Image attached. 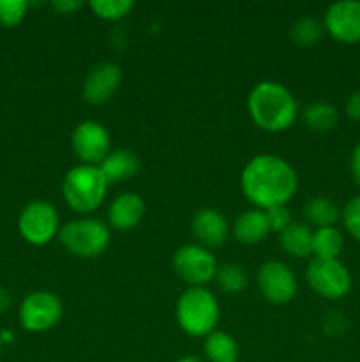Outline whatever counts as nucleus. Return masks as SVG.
I'll list each match as a JSON object with an SVG mask.
<instances>
[{
	"mask_svg": "<svg viewBox=\"0 0 360 362\" xmlns=\"http://www.w3.org/2000/svg\"><path fill=\"white\" fill-rule=\"evenodd\" d=\"M240 186L251 204L267 211L292 200L299 187V175L281 156L258 154L244 166Z\"/></svg>",
	"mask_w": 360,
	"mask_h": 362,
	"instance_id": "1",
	"label": "nucleus"
},
{
	"mask_svg": "<svg viewBox=\"0 0 360 362\" xmlns=\"http://www.w3.org/2000/svg\"><path fill=\"white\" fill-rule=\"evenodd\" d=\"M302 120L311 131L327 133L332 131L339 122L337 110L325 101H314L302 112Z\"/></svg>",
	"mask_w": 360,
	"mask_h": 362,
	"instance_id": "20",
	"label": "nucleus"
},
{
	"mask_svg": "<svg viewBox=\"0 0 360 362\" xmlns=\"http://www.w3.org/2000/svg\"><path fill=\"white\" fill-rule=\"evenodd\" d=\"M106 191H108V180L102 175L99 166L76 165L64 177V200L76 212L88 214L95 211L104 200Z\"/></svg>",
	"mask_w": 360,
	"mask_h": 362,
	"instance_id": "3",
	"label": "nucleus"
},
{
	"mask_svg": "<svg viewBox=\"0 0 360 362\" xmlns=\"http://www.w3.org/2000/svg\"><path fill=\"white\" fill-rule=\"evenodd\" d=\"M270 233L267 214L261 209L242 212L233 225V235L242 244H258Z\"/></svg>",
	"mask_w": 360,
	"mask_h": 362,
	"instance_id": "17",
	"label": "nucleus"
},
{
	"mask_svg": "<svg viewBox=\"0 0 360 362\" xmlns=\"http://www.w3.org/2000/svg\"><path fill=\"white\" fill-rule=\"evenodd\" d=\"M323 25L313 16H302L292 25L289 28V37L295 45L300 46H313L323 35Z\"/></svg>",
	"mask_w": 360,
	"mask_h": 362,
	"instance_id": "23",
	"label": "nucleus"
},
{
	"mask_svg": "<svg viewBox=\"0 0 360 362\" xmlns=\"http://www.w3.org/2000/svg\"><path fill=\"white\" fill-rule=\"evenodd\" d=\"M323 27L335 41H360V2L359 0H341L332 4L325 13Z\"/></svg>",
	"mask_w": 360,
	"mask_h": 362,
	"instance_id": "12",
	"label": "nucleus"
},
{
	"mask_svg": "<svg viewBox=\"0 0 360 362\" xmlns=\"http://www.w3.org/2000/svg\"><path fill=\"white\" fill-rule=\"evenodd\" d=\"M25 0H0V23L4 27H16L27 14Z\"/></svg>",
	"mask_w": 360,
	"mask_h": 362,
	"instance_id": "26",
	"label": "nucleus"
},
{
	"mask_svg": "<svg viewBox=\"0 0 360 362\" xmlns=\"http://www.w3.org/2000/svg\"><path fill=\"white\" fill-rule=\"evenodd\" d=\"M307 283L325 299H341L352 288V276L339 260L314 258L306 272Z\"/></svg>",
	"mask_w": 360,
	"mask_h": 362,
	"instance_id": "8",
	"label": "nucleus"
},
{
	"mask_svg": "<svg viewBox=\"0 0 360 362\" xmlns=\"http://www.w3.org/2000/svg\"><path fill=\"white\" fill-rule=\"evenodd\" d=\"M62 318V303L52 292H34L20 306V322L25 331L42 332L55 327Z\"/></svg>",
	"mask_w": 360,
	"mask_h": 362,
	"instance_id": "9",
	"label": "nucleus"
},
{
	"mask_svg": "<svg viewBox=\"0 0 360 362\" xmlns=\"http://www.w3.org/2000/svg\"><path fill=\"white\" fill-rule=\"evenodd\" d=\"M193 233L205 247H217L226 243L229 233L228 221L219 211L210 207H203L194 214Z\"/></svg>",
	"mask_w": 360,
	"mask_h": 362,
	"instance_id": "14",
	"label": "nucleus"
},
{
	"mask_svg": "<svg viewBox=\"0 0 360 362\" xmlns=\"http://www.w3.org/2000/svg\"><path fill=\"white\" fill-rule=\"evenodd\" d=\"M267 214V221L268 226H270V232H279L281 233L282 230L288 228L292 225V212L286 205H274V207L267 209L265 211Z\"/></svg>",
	"mask_w": 360,
	"mask_h": 362,
	"instance_id": "28",
	"label": "nucleus"
},
{
	"mask_svg": "<svg viewBox=\"0 0 360 362\" xmlns=\"http://www.w3.org/2000/svg\"><path fill=\"white\" fill-rule=\"evenodd\" d=\"M352 175L355 182L360 186V144L353 148L352 154Z\"/></svg>",
	"mask_w": 360,
	"mask_h": 362,
	"instance_id": "31",
	"label": "nucleus"
},
{
	"mask_svg": "<svg viewBox=\"0 0 360 362\" xmlns=\"http://www.w3.org/2000/svg\"><path fill=\"white\" fill-rule=\"evenodd\" d=\"M109 228L101 219L83 218L66 223L60 228V244L80 258H95L108 247Z\"/></svg>",
	"mask_w": 360,
	"mask_h": 362,
	"instance_id": "5",
	"label": "nucleus"
},
{
	"mask_svg": "<svg viewBox=\"0 0 360 362\" xmlns=\"http://www.w3.org/2000/svg\"><path fill=\"white\" fill-rule=\"evenodd\" d=\"M145 216V202L136 193H122L112 202L108 212L109 225L120 232H127L140 225Z\"/></svg>",
	"mask_w": 360,
	"mask_h": 362,
	"instance_id": "15",
	"label": "nucleus"
},
{
	"mask_svg": "<svg viewBox=\"0 0 360 362\" xmlns=\"http://www.w3.org/2000/svg\"><path fill=\"white\" fill-rule=\"evenodd\" d=\"M0 339H2V341H6V343H9V341H13V334H11V332H7V331H4V332H0Z\"/></svg>",
	"mask_w": 360,
	"mask_h": 362,
	"instance_id": "33",
	"label": "nucleus"
},
{
	"mask_svg": "<svg viewBox=\"0 0 360 362\" xmlns=\"http://www.w3.org/2000/svg\"><path fill=\"white\" fill-rule=\"evenodd\" d=\"M122 81V69L115 62H99L92 67L81 85V94L90 105H104L115 95Z\"/></svg>",
	"mask_w": 360,
	"mask_h": 362,
	"instance_id": "13",
	"label": "nucleus"
},
{
	"mask_svg": "<svg viewBox=\"0 0 360 362\" xmlns=\"http://www.w3.org/2000/svg\"><path fill=\"white\" fill-rule=\"evenodd\" d=\"M203 352L210 362H236L239 345L228 332L214 331L205 338Z\"/></svg>",
	"mask_w": 360,
	"mask_h": 362,
	"instance_id": "19",
	"label": "nucleus"
},
{
	"mask_svg": "<svg viewBox=\"0 0 360 362\" xmlns=\"http://www.w3.org/2000/svg\"><path fill=\"white\" fill-rule=\"evenodd\" d=\"M256 283L261 296L272 304H288L299 290L293 271L279 260L265 262L258 271Z\"/></svg>",
	"mask_w": 360,
	"mask_h": 362,
	"instance_id": "10",
	"label": "nucleus"
},
{
	"mask_svg": "<svg viewBox=\"0 0 360 362\" xmlns=\"http://www.w3.org/2000/svg\"><path fill=\"white\" fill-rule=\"evenodd\" d=\"M176 362H201V361L194 356H184V357H180Z\"/></svg>",
	"mask_w": 360,
	"mask_h": 362,
	"instance_id": "34",
	"label": "nucleus"
},
{
	"mask_svg": "<svg viewBox=\"0 0 360 362\" xmlns=\"http://www.w3.org/2000/svg\"><path fill=\"white\" fill-rule=\"evenodd\" d=\"M140 156L134 151L129 148H119V151H113L102 159V163L99 165L102 175L106 177L108 184L120 182V180H127L133 175H136L140 172Z\"/></svg>",
	"mask_w": 360,
	"mask_h": 362,
	"instance_id": "16",
	"label": "nucleus"
},
{
	"mask_svg": "<svg viewBox=\"0 0 360 362\" xmlns=\"http://www.w3.org/2000/svg\"><path fill=\"white\" fill-rule=\"evenodd\" d=\"M342 223H344L349 235L360 240V194L353 197L346 204L344 211H342Z\"/></svg>",
	"mask_w": 360,
	"mask_h": 362,
	"instance_id": "27",
	"label": "nucleus"
},
{
	"mask_svg": "<svg viewBox=\"0 0 360 362\" xmlns=\"http://www.w3.org/2000/svg\"><path fill=\"white\" fill-rule=\"evenodd\" d=\"M304 216H306L307 221L316 225L318 228H325V226L335 225V221L341 218V211L328 198L316 197L307 202L306 207H304Z\"/></svg>",
	"mask_w": 360,
	"mask_h": 362,
	"instance_id": "22",
	"label": "nucleus"
},
{
	"mask_svg": "<svg viewBox=\"0 0 360 362\" xmlns=\"http://www.w3.org/2000/svg\"><path fill=\"white\" fill-rule=\"evenodd\" d=\"M342 247H344V239H342V233L335 226L316 228L313 235V253L316 255V258L337 260Z\"/></svg>",
	"mask_w": 360,
	"mask_h": 362,
	"instance_id": "21",
	"label": "nucleus"
},
{
	"mask_svg": "<svg viewBox=\"0 0 360 362\" xmlns=\"http://www.w3.org/2000/svg\"><path fill=\"white\" fill-rule=\"evenodd\" d=\"M71 145L81 165L97 166L109 154V133L102 124L85 120L74 127Z\"/></svg>",
	"mask_w": 360,
	"mask_h": 362,
	"instance_id": "11",
	"label": "nucleus"
},
{
	"mask_svg": "<svg viewBox=\"0 0 360 362\" xmlns=\"http://www.w3.org/2000/svg\"><path fill=\"white\" fill-rule=\"evenodd\" d=\"M219 303L203 286H191L176 303V322L189 336H205L214 332L219 324Z\"/></svg>",
	"mask_w": 360,
	"mask_h": 362,
	"instance_id": "4",
	"label": "nucleus"
},
{
	"mask_svg": "<svg viewBox=\"0 0 360 362\" xmlns=\"http://www.w3.org/2000/svg\"><path fill=\"white\" fill-rule=\"evenodd\" d=\"M11 306V296L7 290H4L2 286H0V315L6 313L7 310H9Z\"/></svg>",
	"mask_w": 360,
	"mask_h": 362,
	"instance_id": "32",
	"label": "nucleus"
},
{
	"mask_svg": "<svg viewBox=\"0 0 360 362\" xmlns=\"http://www.w3.org/2000/svg\"><path fill=\"white\" fill-rule=\"evenodd\" d=\"M314 232L304 223H292L281 232V246L288 255L295 258H307L313 253Z\"/></svg>",
	"mask_w": 360,
	"mask_h": 362,
	"instance_id": "18",
	"label": "nucleus"
},
{
	"mask_svg": "<svg viewBox=\"0 0 360 362\" xmlns=\"http://www.w3.org/2000/svg\"><path fill=\"white\" fill-rule=\"evenodd\" d=\"M18 230L27 243L34 246H44L60 232L56 209L46 200L30 202L21 211Z\"/></svg>",
	"mask_w": 360,
	"mask_h": 362,
	"instance_id": "6",
	"label": "nucleus"
},
{
	"mask_svg": "<svg viewBox=\"0 0 360 362\" xmlns=\"http://www.w3.org/2000/svg\"><path fill=\"white\" fill-rule=\"evenodd\" d=\"M173 267L179 278L189 286H203L215 278L217 262L208 247L201 244H186L173 255Z\"/></svg>",
	"mask_w": 360,
	"mask_h": 362,
	"instance_id": "7",
	"label": "nucleus"
},
{
	"mask_svg": "<svg viewBox=\"0 0 360 362\" xmlns=\"http://www.w3.org/2000/svg\"><path fill=\"white\" fill-rule=\"evenodd\" d=\"M53 7H55L59 13L69 14V13H73V11L80 9L81 2L80 0H56V2H53Z\"/></svg>",
	"mask_w": 360,
	"mask_h": 362,
	"instance_id": "30",
	"label": "nucleus"
},
{
	"mask_svg": "<svg viewBox=\"0 0 360 362\" xmlns=\"http://www.w3.org/2000/svg\"><path fill=\"white\" fill-rule=\"evenodd\" d=\"M90 7L102 20H120L133 9L131 0H90Z\"/></svg>",
	"mask_w": 360,
	"mask_h": 362,
	"instance_id": "25",
	"label": "nucleus"
},
{
	"mask_svg": "<svg viewBox=\"0 0 360 362\" xmlns=\"http://www.w3.org/2000/svg\"><path fill=\"white\" fill-rule=\"evenodd\" d=\"M247 110L254 124L270 133L288 129L299 113L295 95L277 81H260L254 85L247 98Z\"/></svg>",
	"mask_w": 360,
	"mask_h": 362,
	"instance_id": "2",
	"label": "nucleus"
},
{
	"mask_svg": "<svg viewBox=\"0 0 360 362\" xmlns=\"http://www.w3.org/2000/svg\"><path fill=\"white\" fill-rule=\"evenodd\" d=\"M346 113L352 119L360 120V90L353 92L348 98V101H346Z\"/></svg>",
	"mask_w": 360,
	"mask_h": 362,
	"instance_id": "29",
	"label": "nucleus"
},
{
	"mask_svg": "<svg viewBox=\"0 0 360 362\" xmlns=\"http://www.w3.org/2000/svg\"><path fill=\"white\" fill-rule=\"evenodd\" d=\"M215 281L224 292L239 293L247 286V272L239 264H224L217 267Z\"/></svg>",
	"mask_w": 360,
	"mask_h": 362,
	"instance_id": "24",
	"label": "nucleus"
}]
</instances>
